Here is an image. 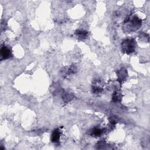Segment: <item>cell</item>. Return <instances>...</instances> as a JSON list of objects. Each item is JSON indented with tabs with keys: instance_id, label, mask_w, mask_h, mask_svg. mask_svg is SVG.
<instances>
[{
	"instance_id": "cell-1",
	"label": "cell",
	"mask_w": 150,
	"mask_h": 150,
	"mask_svg": "<svg viewBox=\"0 0 150 150\" xmlns=\"http://www.w3.org/2000/svg\"><path fill=\"white\" fill-rule=\"evenodd\" d=\"M142 25L141 19L137 15H130L124 20L123 23V29L128 33H131L137 30Z\"/></svg>"
},
{
	"instance_id": "cell-2",
	"label": "cell",
	"mask_w": 150,
	"mask_h": 150,
	"mask_svg": "<svg viewBox=\"0 0 150 150\" xmlns=\"http://www.w3.org/2000/svg\"><path fill=\"white\" fill-rule=\"evenodd\" d=\"M122 52L129 54L135 52L136 48V41L133 38H127L122 40L121 44Z\"/></svg>"
},
{
	"instance_id": "cell-3",
	"label": "cell",
	"mask_w": 150,
	"mask_h": 150,
	"mask_svg": "<svg viewBox=\"0 0 150 150\" xmlns=\"http://www.w3.org/2000/svg\"><path fill=\"white\" fill-rule=\"evenodd\" d=\"M117 81L121 84V83L127 80L128 77V73L126 69L124 67L121 68L117 71Z\"/></svg>"
},
{
	"instance_id": "cell-4",
	"label": "cell",
	"mask_w": 150,
	"mask_h": 150,
	"mask_svg": "<svg viewBox=\"0 0 150 150\" xmlns=\"http://www.w3.org/2000/svg\"><path fill=\"white\" fill-rule=\"evenodd\" d=\"M102 81L101 80L97 79L94 80V83L92 85V91L95 94H101L103 91V88L102 87Z\"/></svg>"
},
{
	"instance_id": "cell-5",
	"label": "cell",
	"mask_w": 150,
	"mask_h": 150,
	"mask_svg": "<svg viewBox=\"0 0 150 150\" xmlns=\"http://www.w3.org/2000/svg\"><path fill=\"white\" fill-rule=\"evenodd\" d=\"M12 52L11 49L5 45L2 46L1 48V60H6L12 57Z\"/></svg>"
},
{
	"instance_id": "cell-6",
	"label": "cell",
	"mask_w": 150,
	"mask_h": 150,
	"mask_svg": "<svg viewBox=\"0 0 150 150\" xmlns=\"http://www.w3.org/2000/svg\"><path fill=\"white\" fill-rule=\"evenodd\" d=\"M77 71V67L75 65H70L68 67H64L63 70H62V73L63 76H67L71 74H74Z\"/></svg>"
},
{
	"instance_id": "cell-7",
	"label": "cell",
	"mask_w": 150,
	"mask_h": 150,
	"mask_svg": "<svg viewBox=\"0 0 150 150\" xmlns=\"http://www.w3.org/2000/svg\"><path fill=\"white\" fill-rule=\"evenodd\" d=\"M61 136V131L59 128L54 129L51 134V141L53 143L57 144L59 142Z\"/></svg>"
},
{
	"instance_id": "cell-8",
	"label": "cell",
	"mask_w": 150,
	"mask_h": 150,
	"mask_svg": "<svg viewBox=\"0 0 150 150\" xmlns=\"http://www.w3.org/2000/svg\"><path fill=\"white\" fill-rule=\"evenodd\" d=\"M74 34L76 35L77 39H79L80 40H84L86 38H87V37L88 36V32H87L86 30H81V29H77L75 32Z\"/></svg>"
},
{
	"instance_id": "cell-9",
	"label": "cell",
	"mask_w": 150,
	"mask_h": 150,
	"mask_svg": "<svg viewBox=\"0 0 150 150\" xmlns=\"http://www.w3.org/2000/svg\"><path fill=\"white\" fill-rule=\"evenodd\" d=\"M104 129L99 127H94L92 128L90 131V135L93 137H100L103 133Z\"/></svg>"
},
{
	"instance_id": "cell-10",
	"label": "cell",
	"mask_w": 150,
	"mask_h": 150,
	"mask_svg": "<svg viewBox=\"0 0 150 150\" xmlns=\"http://www.w3.org/2000/svg\"><path fill=\"white\" fill-rule=\"evenodd\" d=\"M62 98L64 102L67 103L73 99L74 95L73 93H71L70 91H64L63 93V94H62Z\"/></svg>"
},
{
	"instance_id": "cell-11",
	"label": "cell",
	"mask_w": 150,
	"mask_h": 150,
	"mask_svg": "<svg viewBox=\"0 0 150 150\" xmlns=\"http://www.w3.org/2000/svg\"><path fill=\"white\" fill-rule=\"evenodd\" d=\"M122 99V94L119 91V90H115L114 91L112 95V102L116 103L121 101Z\"/></svg>"
}]
</instances>
